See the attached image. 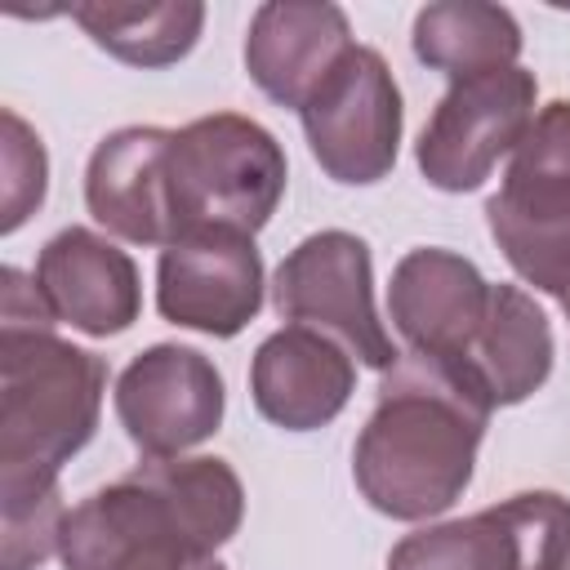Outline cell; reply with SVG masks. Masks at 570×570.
I'll list each match as a JSON object with an SVG mask.
<instances>
[{"label":"cell","mask_w":570,"mask_h":570,"mask_svg":"<svg viewBox=\"0 0 570 570\" xmlns=\"http://www.w3.org/2000/svg\"><path fill=\"white\" fill-rule=\"evenodd\" d=\"M0 232H18L40 205H45V191H49V156H45V142L40 134L13 111L4 107L0 116Z\"/></svg>","instance_id":"cell-22"},{"label":"cell","mask_w":570,"mask_h":570,"mask_svg":"<svg viewBox=\"0 0 570 570\" xmlns=\"http://www.w3.org/2000/svg\"><path fill=\"white\" fill-rule=\"evenodd\" d=\"M272 303L289 325H307L343 343L361 365L392 370L401 361L374 307V258L356 232L325 227L303 236L272 276Z\"/></svg>","instance_id":"cell-6"},{"label":"cell","mask_w":570,"mask_h":570,"mask_svg":"<svg viewBox=\"0 0 570 570\" xmlns=\"http://www.w3.org/2000/svg\"><path fill=\"white\" fill-rule=\"evenodd\" d=\"M31 281L53 321L89 338H116L142 312L138 263L89 227H62L58 236H49Z\"/></svg>","instance_id":"cell-13"},{"label":"cell","mask_w":570,"mask_h":570,"mask_svg":"<svg viewBox=\"0 0 570 570\" xmlns=\"http://www.w3.org/2000/svg\"><path fill=\"white\" fill-rule=\"evenodd\" d=\"M111 401L134 450L147 459H178L218 432L227 387L205 352L151 343L120 370Z\"/></svg>","instance_id":"cell-9"},{"label":"cell","mask_w":570,"mask_h":570,"mask_svg":"<svg viewBox=\"0 0 570 570\" xmlns=\"http://www.w3.org/2000/svg\"><path fill=\"white\" fill-rule=\"evenodd\" d=\"M356 392V361L321 330L285 325L267 334L249 361V396L258 414L285 432L334 423Z\"/></svg>","instance_id":"cell-14"},{"label":"cell","mask_w":570,"mask_h":570,"mask_svg":"<svg viewBox=\"0 0 570 570\" xmlns=\"http://www.w3.org/2000/svg\"><path fill=\"white\" fill-rule=\"evenodd\" d=\"M196 570H227V566H223V561H218V557H205V561H200V566H196Z\"/></svg>","instance_id":"cell-23"},{"label":"cell","mask_w":570,"mask_h":570,"mask_svg":"<svg viewBox=\"0 0 570 570\" xmlns=\"http://www.w3.org/2000/svg\"><path fill=\"white\" fill-rule=\"evenodd\" d=\"M169 138L160 125H125L107 134L85 165V205L98 227L129 245H174V191H169Z\"/></svg>","instance_id":"cell-12"},{"label":"cell","mask_w":570,"mask_h":570,"mask_svg":"<svg viewBox=\"0 0 570 570\" xmlns=\"http://www.w3.org/2000/svg\"><path fill=\"white\" fill-rule=\"evenodd\" d=\"M312 160L343 187H370L392 174L405 129V107L392 67L379 49L352 45L343 62L298 111Z\"/></svg>","instance_id":"cell-7"},{"label":"cell","mask_w":570,"mask_h":570,"mask_svg":"<svg viewBox=\"0 0 570 570\" xmlns=\"http://www.w3.org/2000/svg\"><path fill=\"white\" fill-rule=\"evenodd\" d=\"M387 570H512L508 530L494 508L423 525L387 552Z\"/></svg>","instance_id":"cell-19"},{"label":"cell","mask_w":570,"mask_h":570,"mask_svg":"<svg viewBox=\"0 0 570 570\" xmlns=\"http://www.w3.org/2000/svg\"><path fill=\"white\" fill-rule=\"evenodd\" d=\"M414 58L450 80L481 76L494 67H517L521 58V22L503 4L485 0H441L423 4L410 27Z\"/></svg>","instance_id":"cell-17"},{"label":"cell","mask_w":570,"mask_h":570,"mask_svg":"<svg viewBox=\"0 0 570 570\" xmlns=\"http://www.w3.org/2000/svg\"><path fill=\"white\" fill-rule=\"evenodd\" d=\"M80 31L107 49L116 62L160 71L183 62L205 27L200 0H147V4H116V0H80L67 9Z\"/></svg>","instance_id":"cell-18"},{"label":"cell","mask_w":570,"mask_h":570,"mask_svg":"<svg viewBox=\"0 0 570 570\" xmlns=\"http://www.w3.org/2000/svg\"><path fill=\"white\" fill-rule=\"evenodd\" d=\"M552 356L557 343L543 307L521 285H490L485 321L459 361V370L490 401V410L534 396L552 374Z\"/></svg>","instance_id":"cell-16"},{"label":"cell","mask_w":570,"mask_h":570,"mask_svg":"<svg viewBox=\"0 0 570 570\" xmlns=\"http://www.w3.org/2000/svg\"><path fill=\"white\" fill-rule=\"evenodd\" d=\"M352 22L338 4L321 0H272L258 4L245 31V71L281 107L303 111L321 80L352 49Z\"/></svg>","instance_id":"cell-15"},{"label":"cell","mask_w":570,"mask_h":570,"mask_svg":"<svg viewBox=\"0 0 570 570\" xmlns=\"http://www.w3.org/2000/svg\"><path fill=\"white\" fill-rule=\"evenodd\" d=\"M485 307L490 281L476 272L472 258L454 249L419 245L392 267L387 316L410 352L459 365L485 321Z\"/></svg>","instance_id":"cell-11"},{"label":"cell","mask_w":570,"mask_h":570,"mask_svg":"<svg viewBox=\"0 0 570 570\" xmlns=\"http://www.w3.org/2000/svg\"><path fill=\"white\" fill-rule=\"evenodd\" d=\"M490 414V401L459 365L401 352V361L383 370L379 401L352 445L361 499L392 521L450 512L472 485Z\"/></svg>","instance_id":"cell-1"},{"label":"cell","mask_w":570,"mask_h":570,"mask_svg":"<svg viewBox=\"0 0 570 570\" xmlns=\"http://www.w3.org/2000/svg\"><path fill=\"white\" fill-rule=\"evenodd\" d=\"M263 254L245 232H187L160 249L156 312L209 338H236L263 307Z\"/></svg>","instance_id":"cell-10"},{"label":"cell","mask_w":570,"mask_h":570,"mask_svg":"<svg viewBox=\"0 0 570 570\" xmlns=\"http://www.w3.org/2000/svg\"><path fill=\"white\" fill-rule=\"evenodd\" d=\"M245 485L218 454L147 459L67 508V570H196L240 530Z\"/></svg>","instance_id":"cell-2"},{"label":"cell","mask_w":570,"mask_h":570,"mask_svg":"<svg viewBox=\"0 0 570 570\" xmlns=\"http://www.w3.org/2000/svg\"><path fill=\"white\" fill-rule=\"evenodd\" d=\"M289 165L276 134L240 111L200 116L169 138V191L178 236L223 227L263 232L285 196Z\"/></svg>","instance_id":"cell-4"},{"label":"cell","mask_w":570,"mask_h":570,"mask_svg":"<svg viewBox=\"0 0 570 570\" xmlns=\"http://www.w3.org/2000/svg\"><path fill=\"white\" fill-rule=\"evenodd\" d=\"M107 365L53 325H0V481H49L102 414Z\"/></svg>","instance_id":"cell-3"},{"label":"cell","mask_w":570,"mask_h":570,"mask_svg":"<svg viewBox=\"0 0 570 570\" xmlns=\"http://www.w3.org/2000/svg\"><path fill=\"white\" fill-rule=\"evenodd\" d=\"M485 227L512 272L539 294L570 289V102L534 111V125L508 156L499 191L485 200Z\"/></svg>","instance_id":"cell-5"},{"label":"cell","mask_w":570,"mask_h":570,"mask_svg":"<svg viewBox=\"0 0 570 570\" xmlns=\"http://www.w3.org/2000/svg\"><path fill=\"white\" fill-rule=\"evenodd\" d=\"M561 307H566V321H570V289L561 294Z\"/></svg>","instance_id":"cell-24"},{"label":"cell","mask_w":570,"mask_h":570,"mask_svg":"<svg viewBox=\"0 0 570 570\" xmlns=\"http://www.w3.org/2000/svg\"><path fill=\"white\" fill-rule=\"evenodd\" d=\"M512 570H570V499L557 490H521L494 503Z\"/></svg>","instance_id":"cell-21"},{"label":"cell","mask_w":570,"mask_h":570,"mask_svg":"<svg viewBox=\"0 0 570 570\" xmlns=\"http://www.w3.org/2000/svg\"><path fill=\"white\" fill-rule=\"evenodd\" d=\"M67 508L58 476L49 481H0V566L4 570H36L58 552Z\"/></svg>","instance_id":"cell-20"},{"label":"cell","mask_w":570,"mask_h":570,"mask_svg":"<svg viewBox=\"0 0 570 570\" xmlns=\"http://www.w3.org/2000/svg\"><path fill=\"white\" fill-rule=\"evenodd\" d=\"M534 102L539 80L525 67H494L450 80L414 142L419 174L450 196L476 191L534 125Z\"/></svg>","instance_id":"cell-8"}]
</instances>
